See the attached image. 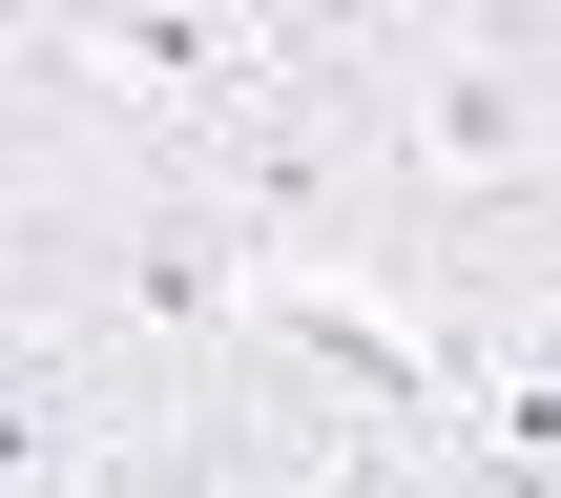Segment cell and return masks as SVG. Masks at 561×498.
<instances>
[{"label": "cell", "instance_id": "obj_1", "mask_svg": "<svg viewBox=\"0 0 561 498\" xmlns=\"http://www.w3.org/2000/svg\"><path fill=\"white\" fill-rule=\"evenodd\" d=\"M354 21H416V0H354Z\"/></svg>", "mask_w": 561, "mask_h": 498}]
</instances>
